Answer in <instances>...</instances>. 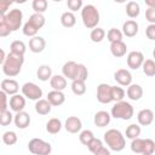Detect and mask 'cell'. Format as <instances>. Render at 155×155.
I'll return each mask as SVG.
<instances>
[{"label": "cell", "mask_w": 155, "mask_h": 155, "mask_svg": "<svg viewBox=\"0 0 155 155\" xmlns=\"http://www.w3.org/2000/svg\"><path fill=\"white\" fill-rule=\"evenodd\" d=\"M140 132H142V130H140V126H139V125H137V124H131V125L127 126L125 134H126V138H128V139L132 140V139H134V138H138V137L140 136Z\"/></svg>", "instance_id": "4dcf8cb0"}, {"label": "cell", "mask_w": 155, "mask_h": 155, "mask_svg": "<svg viewBox=\"0 0 155 155\" xmlns=\"http://www.w3.org/2000/svg\"><path fill=\"white\" fill-rule=\"evenodd\" d=\"M86 147H87V149H88L92 154H94V153H97L99 149H102L104 145H103V142H102L99 138H96V137H94Z\"/></svg>", "instance_id": "7bdbcfd3"}, {"label": "cell", "mask_w": 155, "mask_h": 155, "mask_svg": "<svg viewBox=\"0 0 155 155\" xmlns=\"http://www.w3.org/2000/svg\"><path fill=\"white\" fill-rule=\"evenodd\" d=\"M109 114L111 117H115V119L130 120V119H132V116L134 114V109L130 102L120 101V102H116L111 107V110Z\"/></svg>", "instance_id": "277c9868"}, {"label": "cell", "mask_w": 155, "mask_h": 155, "mask_svg": "<svg viewBox=\"0 0 155 155\" xmlns=\"http://www.w3.org/2000/svg\"><path fill=\"white\" fill-rule=\"evenodd\" d=\"M8 108V98H7V94L0 90V113L4 111V110H7Z\"/></svg>", "instance_id": "7dc6e473"}, {"label": "cell", "mask_w": 155, "mask_h": 155, "mask_svg": "<svg viewBox=\"0 0 155 155\" xmlns=\"http://www.w3.org/2000/svg\"><path fill=\"white\" fill-rule=\"evenodd\" d=\"M145 5H148V7L155 8V0H145Z\"/></svg>", "instance_id": "11a10c76"}, {"label": "cell", "mask_w": 155, "mask_h": 155, "mask_svg": "<svg viewBox=\"0 0 155 155\" xmlns=\"http://www.w3.org/2000/svg\"><path fill=\"white\" fill-rule=\"evenodd\" d=\"M137 121L140 126H149L154 121V111L151 109H142L137 114Z\"/></svg>", "instance_id": "2e32d148"}, {"label": "cell", "mask_w": 155, "mask_h": 155, "mask_svg": "<svg viewBox=\"0 0 155 155\" xmlns=\"http://www.w3.org/2000/svg\"><path fill=\"white\" fill-rule=\"evenodd\" d=\"M155 151V142L150 138H145L144 139V155H153Z\"/></svg>", "instance_id": "ee69618b"}, {"label": "cell", "mask_w": 155, "mask_h": 155, "mask_svg": "<svg viewBox=\"0 0 155 155\" xmlns=\"http://www.w3.org/2000/svg\"><path fill=\"white\" fill-rule=\"evenodd\" d=\"M13 122H15L17 128L24 130L30 125V115L24 110L18 111L13 115Z\"/></svg>", "instance_id": "4fadbf2b"}, {"label": "cell", "mask_w": 155, "mask_h": 155, "mask_svg": "<svg viewBox=\"0 0 155 155\" xmlns=\"http://www.w3.org/2000/svg\"><path fill=\"white\" fill-rule=\"evenodd\" d=\"M103 139H104V143L107 144L108 149L109 150H113V151H121L125 149L126 147V139H125V136L116 128H110L108 130L104 136H103Z\"/></svg>", "instance_id": "7a4b0ae2"}, {"label": "cell", "mask_w": 155, "mask_h": 155, "mask_svg": "<svg viewBox=\"0 0 155 155\" xmlns=\"http://www.w3.org/2000/svg\"><path fill=\"white\" fill-rule=\"evenodd\" d=\"M78 70H79V63L74 61H68L62 67V75L65 79L74 81L78 79Z\"/></svg>", "instance_id": "9c48e42d"}, {"label": "cell", "mask_w": 155, "mask_h": 155, "mask_svg": "<svg viewBox=\"0 0 155 155\" xmlns=\"http://www.w3.org/2000/svg\"><path fill=\"white\" fill-rule=\"evenodd\" d=\"M87 78H88V70H87L86 65H85V64H82V63H79L78 79H76V80H81V81H85V82H86Z\"/></svg>", "instance_id": "bcb514c9"}, {"label": "cell", "mask_w": 155, "mask_h": 155, "mask_svg": "<svg viewBox=\"0 0 155 155\" xmlns=\"http://www.w3.org/2000/svg\"><path fill=\"white\" fill-rule=\"evenodd\" d=\"M114 80L119 84V86L127 87L132 84V74L128 69H117L114 73Z\"/></svg>", "instance_id": "8fae6325"}, {"label": "cell", "mask_w": 155, "mask_h": 155, "mask_svg": "<svg viewBox=\"0 0 155 155\" xmlns=\"http://www.w3.org/2000/svg\"><path fill=\"white\" fill-rule=\"evenodd\" d=\"M131 151L132 153H134V154H143V151H144V139L143 138H134V139H132V142H131Z\"/></svg>", "instance_id": "8d00e7d4"}, {"label": "cell", "mask_w": 155, "mask_h": 155, "mask_svg": "<svg viewBox=\"0 0 155 155\" xmlns=\"http://www.w3.org/2000/svg\"><path fill=\"white\" fill-rule=\"evenodd\" d=\"M140 155H144V154H140Z\"/></svg>", "instance_id": "6f0895ef"}, {"label": "cell", "mask_w": 155, "mask_h": 155, "mask_svg": "<svg viewBox=\"0 0 155 155\" xmlns=\"http://www.w3.org/2000/svg\"><path fill=\"white\" fill-rule=\"evenodd\" d=\"M107 35V39L108 41L111 44V42H116V41H122V33L120 29H116V28H110L108 30V33H105Z\"/></svg>", "instance_id": "d590c367"}, {"label": "cell", "mask_w": 155, "mask_h": 155, "mask_svg": "<svg viewBox=\"0 0 155 155\" xmlns=\"http://www.w3.org/2000/svg\"><path fill=\"white\" fill-rule=\"evenodd\" d=\"M145 35L149 40H155V24H149L145 28Z\"/></svg>", "instance_id": "f907efd6"}, {"label": "cell", "mask_w": 155, "mask_h": 155, "mask_svg": "<svg viewBox=\"0 0 155 155\" xmlns=\"http://www.w3.org/2000/svg\"><path fill=\"white\" fill-rule=\"evenodd\" d=\"M47 6L48 2L46 0H33L31 2V7L35 11V13H40V15H42L47 10Z\"/></svg>", "instance_id": "74e56055"}, {"label": "cell", "mask_w": 155, "mask_h": 155, "mask_svg": "<svg viewBox=\"0 0 155 155\" xmlns=\"http://www.w3.org/2000/svg\"><path fill=\"white\" fill-rule=\"evenodd\" d=\"M17 140H18V137L15 131H6L2 134V142L6 145H13L17 143Z\"/></svg>", "instance_id": "f35d334b"}, {"label": "cell", "mask_w": 155, "mask_h": 155, "mask_svg": "<svg viewBox=\"0 0 155 155\" xmlns=\"http://www.w3.org/2000/svg\"><path fill=\"white\" fill-rule=\"evenodd\" d=\"M46 47V41L42 36H34V38H30L29 40V50L33 52V53H40L45 50Z\"/></svg>", "instance_id": "d6986e66"}, {"label": "cell", "mask_w": 155, "mask_h": 155, "mask_svg": "<svg viewBox=\"0 0 155 155\" xmlns=\"http://www.w3.org/2000/svg\"><path fill=\"white\" fill-rule=\"evenodd\" d=\"M145 19L150 24H155V8L154 7H148L145 10Z\"/></svg>", "instance_id": "c3c4849f"}, {"label": "cell", "mask_w": 155, "mask_h": 155, "mask_svg": "<svg viewBox=\"0 0 155 155\" xmlns=\"http://www.w3.org/2000/svg\"><path fill=\"white\" fill-rule=\"evenodd\" d=\"M110 87L111 85H108L105 82L99 84L97 86V101L102 104H109L111 103V96H110Z\"/></svg>", "instance_id": "30bf717a"}, {"label": "cell", "mask_w": 155, "mask_h": 155, "mask_svg": "<svg viewBox=\"0 0 155 155\" xmlns=\"http://www.w3.org/2000/svg\"><path fill=\"white\" fill-rule=\"evenodd\" d=\"M22 91V96L27 99L30 101H39L42 97V90L41 87H39V85L34 84V82H25L23 84V86L21 87Z\"/></svg>", "instance_id": "52a82bcc"}, {"label": "cell", "mask_w": 155, "mask_h": 155, "mask_svg": "<svg viewBox=\"0 0 155 155\" xmlns=\"http://www.w3.org/2000/svg\"><path fill=\"white\" fill-rule=\"evenodd\" d=\"M61 24L64 28H73L76 24V17L73 12L70 11H65L62 13L61 16Z\"/></svg>", "instance_id": "cb8c5ba5"}, {"label": "cell", "mask_w": 155, "mask_h": 155, "mask_svg": "<svg viewBox=\"0 0 155 155\" xmlns=\"http://www.w3.org/2000/svg\"><path fill=\"white\" fill-rule=\"evenodd\" d=\"M46 101L52 105V107H59L65 102V94L63 93V91H50L47 93Z\"/></svg>", "instance_id": "e0dca14e"}, {"label": "cell", "mask_w": 155, "mask_h": 155, "mask_svg": "<svg viewBox=\"0 0 155 155\" xmlns=\"http://www.w3.org/2000/svg\"><path fill=\"white\" fill-rule=\"evenodd\" d=\"M36 76H38V79L40 81H44V82L45 81H48L51 79V76H52V69H51V67L47 65V64L40 65L38 68V70H36Z\"/></svg>", "instance_id": "4316f807"}, {"label": "cell", "mask_w": 155, "mask_h": 155, "mask_svg": "<svg viewBox=\"0 0 155 155\" xmlns=\"http://www.w3.org/2000/svg\"><path fill=\"white\" fill-rule=\"evenodd\" d=\"M22 31H23V34L25 35V36H29V38H34V36H36V34H38V29L30 23V22H25L24 24H23V28H22Z\"/></svg>", "instance_id": "60d3db41"}, {"label": "cell", "mask_w": 155, "mask_h": 155, "mask_svg": "<svg viewBox=\"0 0 155 155\" xmlns=\"http://www.w3.org/2000/svg\"><path fill=\"white\" fill-rule=\"evenodd\" d=\"M11 33H12V30L8 28V25L6 24V22L0 25V36H1V38H6V36H8Z\"/></svg>", "instance_id": "816d5d0a"}, {"label": "cell", "mask_w": 155, "mask_h": 155, "mask_svg": "<svg viewBox=\"0 0 155 155\" xmlns=\"http://www.w3.org/2000/svg\"><path fill=\"white\" fill-rule=\"evenodd\" d=\"M5 18H6V15H5V13H1V12H0V25L5 23Z\"/></svg>", "instance_id": "9f6ffc18"}, {"label": "cell", "mask_w": 155, "mask_h": 155, "mask_svg": "<svg viewBox=\"0 0 155 155\" xmlns=\"http://www.w3.org/2000/svg\"><path fill=\"white\" fill-rule=\"evenodd\" d=\"M27 51V46L23 41L21 40H15L11 42L10 45V52L13 53V54H17V56H23L24 57V53Z\"/></svg>", "instance_id": "f1b7e54d"}, {"label": "cell", "mask_w": 155, "mask_h": 155, "mask_svg": "<svg viewBox=\"0 0 155 155\" xmlns=\"http://www.w3.org/2000/svg\"><path fill=\"white\" fill-rule=\"evenodd\" d=\"M28 22H30V23H31V24H33L38 30H40V29L45 25L46 19H45L44 15H40V13H33V15L29 17Z\"/></svg>", "instance_id": "d6a6232c"}, {"label": "cell", "mask_w": 155, "mask_h": 155, "mask_svg": "<svg viewBox=\"0 0 155 155\" xmlns=\"http://www.w3.org/2000/svg\"><path fill=\"white\" fill-rule=\"evenodd\" d=\"M50 85L54 91H63L67 87V79L63 75H52L50 79Z\"/></svg>", "instance_id": "603a6c76"}, {"label": "cell", "mask_w": 155, "mask_h": 155, "mask_svg": "<svg viewBox=\"0 0 155 155\" xmlns=\"http://www.w3.org/2000/svg\"><path fill=\"white\" fill-rule=\"evenodd\" d=\"M23 63H24L23 56H17L10 52L8 54H6V58L2 63V73L8 78L17 76L22 70Z\"/></svg>", "instance_id": "6da1fadb"}, {"label": "cell", "mask_w": 155, "mask_h": 155, "mask_svg": "<svg viewBox=\"0 0 155 155\" xmlns=\"http://www.w3.org/2000/svg\"><path fill=\"white\" fill-rule=\"evenodd\" d=\"M125 94H126V92L121 86H111L110 87V96H111V101L113 102L116 103V102L124 101Z\"/></svg>", "instance_id": "f546056e"}, {"label": "cell", "mask_w": 155, "mask_h": 155, "mask_svg": "<svg viewBox=\"0 0 155 155\" xmlns=\"http://www.w3.org/2000/svg\"><path fill=\"white\" fill-rule=\"evenodd\" d=\"M94 138V134L91 130H84V131H80V134H79V140L81 144L84 145H87L92 139Z\"/></svg>", "instance_id": "ab89813d"}, {"label": "cell", "mask_w": 155, "mask_h": 155, "mask_svg": "<svg viewBox=\"0 0 155 155\" xmlns=\"http://www.w3.org/2000/svg\"><path fill=\"white\" fill-rule=\"evenodd\" d=\"M138 29H139L138 23L134 19H128L122 24L121 33H122V35H125L127 38H133L138 34Z\"/></svg>", "instance_id": "ac0fdd59"}, {"label": "cell", "mask_w": 155, "mask_h": 155, "mask_svg": "<svg viewBox=\"0 0 155 155\" xmlns=\"http://www.w3.org/2000/svg\"><path fill=\"white\" fill-rule=\"evenodd\" d=\"M64 128L69 133H78L82 128V122L78 116H69L64 122Z\"/></svg>", "instance_id": "9a60e30c"}, {"label": "cell", "mask_w": 155, "mask_h": 155, "mask_svg": "<svg viewBox=\"0 0 155 155\" xmlns=\"http://www.w3.org/2000/svg\"><path fill=\"white\" fill-rule=\"evenodd\" d=\"M6 24L8 25V28L12 31L18 30L22 27L23 23V12L19 8H12L6 13V18H5Z\"/></svg>", "instance_id": "8992f818"}, {"label": "cell", "mask_w": 155, "mask_h": 155, "mask_svg": "<svg viewBox=\"0 0 155 155\" xmlns=\"http://www.w3.org/2000/svg\"><path fill=\"white\" fill-rule=\"evenodd\" d=\"M0 87H1L0 90L4 91L7 96L17 94L18 91H19V85H18V82L15 79H4L1 81Z\"/></svg>", "instance_id": "7c38bea8"}, {"label": "cell", "mask_w": 155, "mask_h": 155, "mask_svg": "<svg viewBox=\"0 0 155 155\" xmlns=\"http://www.w3.org/2000/svg\"><path fill=\"white\" fill-rule=\"evenodd\" d=\"M105 38V30L101 27H96L90 33V39L92 42H102Z\"/></svg>", "instance_id": "1f68e13d"}, {"label": "cell", "mask_w": 155, "mask_h": 155, "mask_svg": "<svg viewBox=\"0 0 155 155\" xmlns=\"http://www.w3.org/2000/svg\"><path fill=\"white\" fill-rule=\"evenodd\" d=\"M71 91L76 96H82L86 92V82L81 80H74L71 81Z\"/></svg>", "instance_id": "e575fe53"}, {"label": "cell", "mask_w": 155, "mask_h": 155, "mask_svg": "<svg viewBox=\"0 0 155 155\" xmlns=\"http://www.w3.org/2000/svg\"><path fill=\"white\" fill-rule=\"evenodd\" d=\"M67 6L70 10V12H75L78 10H81L84 4H82V0H68Z\"/></svg>", "instance_id": "f6af8a7d"}, {"label": "cell", "mask_w": 155, "mask_h": 155, "mask_svg": "<svg viewBox=\"0 0 155 155\" xmlns=\"http://www.w3.org/2000/svg\"><path fill=\"white\" fill-rule=\"evenodd\" d=\"M13 121V114L7 109L0 113V126H8Z\"/></svg>", "instance_id": "b9f144b4"}, {"label": "cell", "mask_w": 155, "mask_h": 155, "mask_svg": "<svg viewBox=\"0 0 155 155\" xmlns=\"http://www.w3.org/2000/svg\"><path fill=\"white\" fill-rule=\"evenodd\" d=\"M81 19L87 29H93L99 23V11L94 5H84L81 8Z\"/></svg>", "instance_id": "3957f363"}, {"label": "cell", "mask_w": 155, "mask_h": 155, "mask_svg": "<svg viewBox=\"0 0 155 155\" xmlns=\"http://www.w3.org/2000/svg\"><path fill=\"white\" fill-rule=\"evenodd\" d=\"M93 155H111L110 154V150L108 149V148H105V147H103L102 149H99L97 153H94Z\"/></svg>", "instance_id": "f5cc1de1"}, {"label": "cell", "mask_w": 155, "mask_h": 155, "mask_svg": "<svg viewBox=\"0 0 155 155\" xmlns=\"http://www.w3.org/2000/svg\"><path fill=\"white\" fill-rule=\"evenodd\" d=\"M140 13V6L137 1H128L126 4V15L133 19V18H137Z\"/></svg>", "instance_id": "83f0119b"}, {"label": "cell", "mask_w": 155, "mask_h": 155, "mask_svg": "<svg viewBox=\"0 0 155 155\" xmlns=\"http://www.w3.org/2000/svg\"><path fill=\"white\" fill-rule=\"evenodd\" d=\"M110 120H111V116L105 110H99L93 116V122H94V125L97 127H105V126H108L110 124Z\"/></svg>", "instance_id": "ffe728a7"}, {"label": "cell", "mask_w": 155, "mask_h": 155, "mask_svg": "<svg viewBox=\"0 0 155 155\" xmlns=\"http://www.w3.org/2000/svg\"><path fill=\"white\" fill-rule=\"evenodd\" d=\"M62 127H63L62 121L57 117H52L46 122V131L50 134H57L62 130Z\"/></svg>", "instance_id": "484cf974"}, {"label": "cell", "mask_w": 155, "mask_h": 155, "mask_svg": "<svg viewBox=\"0 0 155 155\" xmlns=\"http://www.w3.org/2000/svg\"><path fill=\"white\" fill-rule=\"evenodd\" d=\"M126 52H127V45L124 41H116L110 44V53L114 57L121 58L126 54Z\"/></svg>", "instance_id": "44dd1931"}, {"label": "cell", "mask_w": 155, "mask_h": 155, "mask_svg": "<svg viewBox=\"0 0 155 155\" xmlns=\"http://www.w3.org/2000/svg\"><path fill=\"white\" fill-rule=\"evenodd\" d=\"M13 2L12 1H8V0H0V12L1 13H7L10 11V7Z\"/></svg>", "instance_id": "681fc988"}, {"label": "cell", "mask_w": 155, "mask_h": 155, "mask_svg": "<svg viewBox=\"0 0 155 155\" xmlns=\"http://www.w3.org/2000/svg\"><path fill=\"white\" fill-rule=\"evenodd\" d=\"M144 54L140 52V51H131L128 54H127V58H126V62H127V65L130 69L132 70H137L142 67L143 62H144Z\"/></svg>", "instance_id": "ba28073f"}, {"label": "cell", "mask_w": 155, "mask_h": 155, "mask_svg": "<svg viewBox=\"0 0 155 155\" xmlns=\"http://www.w3.org/2000/svg\"><path fill=\"white\" fill-rule=\"evenodd\" d=\"M28 150L33 155H50L52 145L41 138H33L28 143Z\"/></svg>", "instance_id": "5b68a950"}, {"label": "cell", "mask_w": 155, "mask_h": 155, "mask_svg": "<svg viewBox=\"0 0 155 155\" xmlns=\"http://www.w3.org/2000/svg\"><path fill=\"white\" fill-rule=\"evenodd\" d=\"M140 68H142L143 73L147 76L153 78L155 75V62L153 59H144V62H143Z\"/></svg>", "instance_id": "836d02e7"}, {"label": "cell", "mask_w": 155, "mask_h": 155, "mask_svg": "<svg viewBox=\"0 0 155 155\" xmlns=\"http://www.w3.org/2000/svg\"><path fill=\"white\" fill-rule=\"evenodd\" d=\"M126 94L131 101H139L143 97V88L138 84H131L130 86H127Z\"/></svg>", "instance_id": "7402d4cb"}, {"label": "cell", "mask_w": 155, "mask_h": 155, "mask_svg": "<svg viewBox=\"0 0 155 155\" xmlns=\"http://www.w3.org/2000/svg\"><path fill=\"white\" fill-rule=\"evenodd\" d=\"M34 108H35V111H36L39 115H47V114L51 113L52 105H51L46 99H42V98H41V99L36 101Z\"/></svg>", "instance_id": "d4e9b609"}, {"label": "cell", "mask_w": 155, "mask_h": 155, "mask_svg": "<svg viewBox=\"0 0 155 155\" xmlns=\"http://www.w3.org/2000/svg\"><path fill=\"white\" fill-rule=\"evenodd\" d=\"M5 58H6V53H5V51L2 48H0V65H2Z\"/></svg>", "instance_id": "db71d44e"}, {"label": "cell", "mask_w": 155, "mask_h": 155, "mask_svg": "<svg viewBox=\"0 0 155 155\" xmlns=\"http://www.w3.org/2000/svg\"><path fill=\"white\" fill-rule=\"evenodd\" d=\"M8 107H10V109H11L12 111H15V113L22 111V110H24V108H25V98H24L22 94H19V93L13 94V96L10 97Z\"/></svg>", "instance_id": "5bb4252c"}]
</instances>
